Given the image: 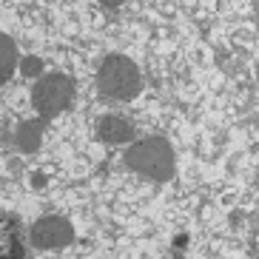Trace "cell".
Instances as JSON below:
<instances>
[{"label": "cell", "instance_id": "obj_3", "mask_svg": "<svg viewBox=\"0 0 259 259\" xmlns=\"http://www.w3.org/2000/svg\"><path fill=\"white\" fill-rule=\"evenodd\" d=\"M74 100V80L63 71H54V74L40 77L34 89H31V106L40 117H57L60 111L71 106Z\"/></svg>", "mask_w": 259, "mask_h": 259}, {"label": "cell", "instance_id": "obj_5", "mask_svg": "<svg viewBox=\"0 0 259 259\" xmlns=\"http://www.w3.org/2000/svg\"><path fill=\"white\" fill-rule=\"evenodd\" d=\"M97 134H100V140H106L111 145H125L134 137V125L120 114H106V117H100V122H97Z\"/></svg>", "mask_w": 259, "mask_h": 259}, {"label": "cell", "instance_id": "obj_1", "mask_svg": "<svg viewBox=\"0 0 259 259\" xmlns=\"http://www.w3.org/2000/svg\"><path fill=\"white\" fill-rule=\"evenodd\" d=\"M97 92L114 103L134 100L143 92V74H140L137 63H131L122 54H108L97 69Z\"/></svg>", "mask_w": 259, "mask_h": 259}, {"label": "cell", "instance_id": "obj_8", "mask_svg": "<svg viewBox=\"0 0 259 259\" xmlns=\"http://www.w3.org/2000/svg\"><path fill=\"white\" fill-rule=\"evenodd\" d=\"M20 71H23V77H40V71H43V63H40V57H23V63H20Z\"/></svg>", "mask_w": 259, "mask_h": 259}, {"label": "cell", "instance_id": "obj_4", "mask_svg": "<svg viewBox=\"0 0 259 259\" xmlns=\"http://www.w3.org/2000/svg\"><path fill=\"white\" fill-rule=\"evenodd\" d=\"M74 239V228H71L69 220L63 217H43L31 225L29 231V242L40 251H57V248H66Z\"/></svg>", "mask_w": 259, "mask_h": 259}, {"label": "cell", "instance_id": "obj_2", "mask_svg": "<svg viewBox=\"0 0 259 259\" xmlns=\"http://www.w3.org/2000/svg\"><path fill=\"white\" fill-rule=\"evenodd\" d=\"M125 165L137 174L148 177L154 183H165L174 177V148L168 145L165 137H145L134 143L125 151Z\"/></svg>", "mask_w": 259, "mask_h": 259}, {"label": "cell", "instance_id": "obj_7", "mask_svg": "<svg viewBox=\"0 0 259 259\" xmlns=\"http://www.w3.org/2000/svg\"><path fill=\"white\" fill-rule=\"evenodd\" d=\"M3 80H9L12 77V71H15V60H17V49H15V43H12V37H6L3 34Z\"/></svg>", "mask_w": 259, "mask_h": 259}, {"label": "cell", "instance_id": "obj_9", "mask_svg": "<svg viewBox=\"0 0 259 259\" xmlns=\"http://www.w3.org/2000/svg\"><path fill=\"white\" fill-rule=\"evenodd\" d=\"M100 3H103V6H108V9H117L122 0H100Z\"/></svg>", "mask_w": 259, "mask_h": 259}, {"label": "cell", "instance_id": "obj_6", "mask_svg": "<svg viewBox=\"0 0 259 259\" xmlns=\"http://www.w3.org/2000/svg\"><path fill=\"white\" fill-rule=\"evenodd\" d=\"M40 140H43V125H40L37 120H26L17 125L15 131V143L17 148L23 154H31V151H37L40 148Z\"/></svg>", "mask_w": 259, "mask_h": 259}]
</instances>
